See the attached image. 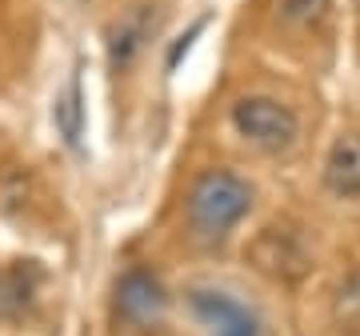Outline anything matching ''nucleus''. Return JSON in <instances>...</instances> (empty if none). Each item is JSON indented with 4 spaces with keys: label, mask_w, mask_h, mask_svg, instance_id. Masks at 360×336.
Returning <instances> with one entry per match:
<instances>
[{
    "label": "nucleus",
    "mask_w": 360,
    "mask_h": 336,
    "mask_svg": "<svg viewBox=\"0 0 360 336\" xmlns=\"http://www.w3.org/2000/svg\"><path fill=\"white\" fill-rule=\"evenodd\" d=\"M252 208V184L229 168H208L188 188V224L205 240L229 236Z\"/></svg>",
    "instance_id": "1"
},
{
    "label": "nucleus",
    "mask_w": 360,
    "mask_h": 336,
    "mask_svg": "<svg viewBox=\"0 0 360 336\" xmlns=\"http://www.w3.org/2000/svg\"><path fill=\"white\" fill-rule=\"evenodd\" d=\"M232 129L248 144H257L260 153H284L300 136V120L288 104L272 96H245L232 104Z\"/></svg>",
    "instance_id": "2"
},
{
    "label": "nucleus",
    "mask_w": 360,
    "mask_h": 336,
    "mask_svg": "<svg viewBox=\"0 0 360 336\" xmlns=\"http://www.w3.org/2000/svg\"><path fill=\"white\" fill-rule=\"evenodd\" d=\"M248 260H252V269L264 272L269 280H281V285H296V280H304L312 269V257L304 240L288 228H260L252 240H248Z\"/></svg>",
    "instance_id": "3"
},
{
    "label": "nucleus",
    "mask_w": 360,
    "mask_h": 336,
    "mask_svg": "<svg viewBox=\"0 0 360 336\" xmlns=\"http://www.w3.org/2000/svg\"><path fill=\"white\" fill-rule=\"evenodd\" d=\"M188 309L193 316L208 328V336H260L257 312L245 300H236L232 292L220 288H193L188 292Z\"/></svg>",
    "instance_id": "4"
},
{
    "label": "nucleus",
    "mask_w": 360,
    "mask_h": 336,
    "mask_svg": "<svg viewBox=\"0 0 360 336\" xmlns=\"http://www.w3.org/2000/svg\"><path fill=\"white\" fill-rule=\"evenodd\" d=\"M168 309V297H165V285L156 280L148 269H129L120 280H116V316L129 324H156Z\"/></svg>",
    "instance_id": "5"
},
{
    "label": "nucleus",
    "mask_w": 360,
    "mask_h": 336,
    "mask_svg": "<svg viewBox=\"0 0 360 336\" xmlns=\"http://www.w3.org/2000/svg\"><path fill=\"white\" fill-rule=\"evenodd\" d=\"M324 184L340 200L360 196V132H345L333 141L328 160H324Z\"/></svg>",
    "instance_id": "6"
},
{
    "label": "nucleus",
    "mask_w": 360,
    "mask_h": 336,
    "mask_svg": "<svg viewBox=\"0 0 360 336\" xmlns=\"http://www.w3.org/2000/svg\"><path fill=\"white\" fill-rule=\"evenodd\" d=\"M153 28H156V4H136V8L108 32V60H112L116 72H124V68L136 60V52L144 49V40L153 37Z\"/></svg>",
    "instance_id": "7"
},
{
    "label": "nucleus",
    "mask_w": 360,
    "mask_h": 336,
    "mask_svg": "<svg viewBox=\"0 0 360 336\" xmlns=\"http://www.w3.org/2000/svg\"><path fill=\"white\" fill-rule=\"evenodd\" d=\"M40 285V269L32 260H16L0 269V321H16L32 304V292Z\"/></svg>",
    "instance_id": "8"
},
{
    "label": "nucleus",
    "mask_w": 360,
    "mask_h": 336,
    "mask_svg": "<svg viewBox=\"0 0 360 336\" xmlns=\"http://www.w3.org/2000/svg\"><path fill=\"white\" fill-rule=\"evenodd\" d=\"M52 120H56V132L65 148L80 153V136H84V89H80V77L72 72L68 84L56 92V104H52Z\"/></svg>",
    "instance_id": "9"
},
{
    "label": "nucleus",
    "mask_w": 360,
    "mask_h": 336,
    "mask_svg": "<svg viewBox=\"0 0 360 336\" xmlns=\"http://www.w3.org/2000/svg\"><path fill=\"white\" fill-rule=\"evenodd\" d=\"M333 321L340 332H352L360 336V264L348 272L340 288H336V300H333Z\"/></svg>",
    "instance_id": "10"
},
{
    "label": "nucleus",
    "mask_w": 360,
    "mask_h": 336,
    "mask_svg": "<svg viewBox=\"0 0 360 336\" xmlns=\"http://www.w3.org/2000/svg\"><path fill=\"white\" fill-rule=\"evenodd\" d=\"M328 8L333 0H276V16L281 25L288 28H300V32H312L328 20Z\"/></svg>",
    "instance_id": "11"
},
{
    "label": "nucleus",
    "mask_w": 360,
    "mask_h": 336,
    "mask_svg": "<svg viewBox=\"0 0 360 336\" xmlns=\"http://www.w3.org/2000/svg\"><path fill=\"white\" fill-rule=\"evenodd\" d=\"M205 25H208V20H196V25L188 28V32H184V37L176 40V44H172V52H168V72H176V68H180V60L188 56V49H193V40L200 37V32H205Z\"/></svg>",
    "instance_id": "12"
}]
</instances>
